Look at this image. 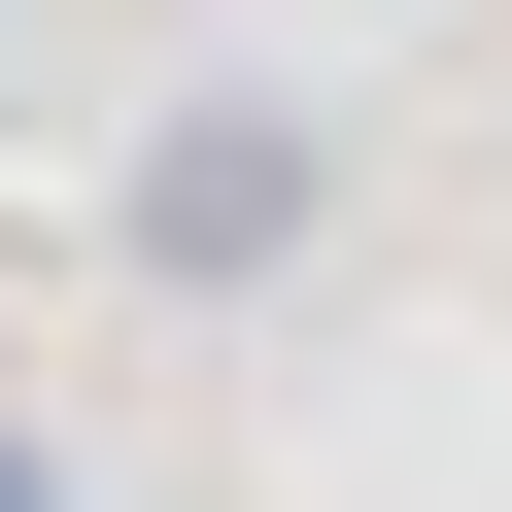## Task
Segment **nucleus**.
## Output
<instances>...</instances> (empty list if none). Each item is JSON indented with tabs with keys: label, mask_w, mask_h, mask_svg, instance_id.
<instances>
[{
	"label": "nucleus",
	"mask_w": 512,
	"mask_h": 512,
	"mask_svg": "<svg viewBox=\"0 0 512 512\" xmlns=\"http://www.w3.org/2000/svg\"><path fill=\"white\" fill-rule=\"evenodd\" d=\"M308 205H342V171H308V103H171L103 239H137V274H171V308H239V274H308Z\"/></svg>",
	"instance_id": "obj_1"
}]
</instances>
